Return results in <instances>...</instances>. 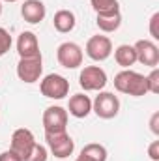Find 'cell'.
I'll return each instance as SVG.
<instances>
[{
  "label": "cell",
  "instance_id": "obj_1",
  "mask_svg": "<svg viewBox=\"0 0 159 161\" xmlns=\"http://www.w3.org/2000/svg\"><path fill=\"white\" fill-rule=\"evenodd\" d=\"M114 88L120 94H127L133 97H140L144 94H148V84L146 77L140 75L139 71L133 69H123L114 75Z\"/></svg>",
  "mask_w": 159,
  "mask_h": 161
},
{
  "label": "cell",
  "instance_id": "obj_2",
  "mask_svg": "<svg viewBox=\"0 0 159 161\" xmlns=\"http://www.w3.org/2000/svg\"><path fill=\"white\" fill-rule=\"evenodd\" d=\"M45 141H47V146H49L51 154L56 159H66L75 150V141L71 139V135L68 131H62V133H45Z\"/></svg>",
  "mask_w": 159,
  "mask_h": 161
},
{
  "label": "cell",
  "instance_id": "obj_3",
  "mask_svg": "<svg viewBox=\"0 0 159 161\" xmlns=\"http://www.w3.org/2000/svg\"><path fill=\"white\" fill-rule=\"evenodd\" d=\"M41 94L49 99H64L69 94V80L58 73H49L40 82Z\"/></svg>",
  "mask_w": 159,
  "mask_h": 161
},
{
  "label": "cell",
  "instance_id": "obj_4",
  "mask_svg": "<svg viewBox=\"0 0 159 161\" xmlns=\"http://www.w3.org/2000/svg\"><path fill=\"white\" fill-rule=\"evenodd\" d=\"M92 111L99 118L111 120L120 113V99L112 92H99L96 96V99L92 101Z\"/></svg>",
  "mask_w": 159,
  "mask_h": 161
},
{
  "label": "cell",
  "instance_id": "obj_5",
  "mask_svg": "<svg viewBox=\"0 0 159 161\" xmlns=\"http://www.w3.org/2000/svg\"><path fill=\"white\" fill-rule=\"evenodd\" d=\"M68 127V111L60 105H51L43 111L45 133H62Z\"/></svg>",
  "mask_w": 159,
  "mask_h": 161
},
{
  "label": "cell",
  "instance_id": "obj_6",
  "mask_svg": "<svg viewBox=\"0 0 159 161\" xmlns=\"http://www.w3.org/2000/svg\"><path fill=\"white\" fill-rule=\"evenodd\" d=\"M58 64L66 69H77L82 64V49L73 41H64L56 49Z\"/></svg>",
  "mask_w": 159,
  "mask_h": 161
},
{
  "label": "cell",
  "instance_id": "obj_7",
  "mask_svg": "<svg viewBox=\"0 0 159 161\" xmlns=\"http://www.w3.org/2000/svg\"><path fill=\"white\" fill-rule=\"evenodd\" d=\"M79 84L84 92L103 90L107 84V73L99 66H86L79 75Z\"/></svg>",
  "mask_w": 159,
  "mask_h": 161
},
{
  "label": "cell",
  "instance_id": "obj_8",
  "mask_svg": "<svg viewBox=\"0 0 159 161\" xmlns=\"http://www.w3.org/2000/svg\"><path fill=\"white\" fill-rule=\"evenodd\" d=\"M41 73H43V60H41V56L21 58L19 64H17V77L23 82H26V84L38 82Z\"/></svg>",
  "mask_w": 159,
  "mask_h": 161
},
{
  "label": "cell",
  "instance_id": "obj_9",
  "mask_svg": "<svg viewBox=\"0 0 159 161\" xmlns=\"http://www.w3.org/2000/svg\"><path fill=\"white\" fill-rule=\"evenodd\" d=\"M34 144H36L34 133H32L30 129H26V127H19V129H15L13 135H11V148H9V150H13L21 159L25 161L28 158V154L32 152Z\"/></svg>",
  "mask_w": 159,
  "mask_h": 161
},
{
  "label": "cell",
  "instance_id": "obj_10",
  "mask_svg": "<svg viewBox=\"0 0 159 161\" xmlns=\"http://www.w3.org/2000/svg\"><path fill=\"white\" fill-rule=\"evenodd\" d=\"M112 53V43L107 36H92L86 41V54L88 58H92L94 62H103L111 56Z\"/></svg>",
  "mask_w": 159,
  "mask_h": 161
},
{
  "label": "cell",
  "instance_id": "obj_11",
  "mask_svg": "<svg viewBox=\"0 0 159 161\" xmlns=\"http://www.w3.org/2000/svg\"><path fill=\"white\" fill-rule=\"evenodd\" d=\"M135 53H137V62H140L142 66L148 68H157L159 64V47L150 40H139L135 45Z\"/></svg>",
  "mask_w": 159,
  "mask_h": 161
},
{
  "label": "cell",
  "instance_id": "obj_12",
  "mask_svg": "<svg viewBox=\"0 0 159 161\" xmlns=\"http://www.w3.org/2000/svg\"><path fill=\"white\" fill-rule=\"evenodd\" d=\"M17 53L21 58H34V56H41L40 53V41L38 36L30 30L21 32L17 38Z\"/></svg>",
  "mask_w": 159,
  "mask_h": 161
},
{
  "label": "cell",
  "instance_id": "obj_13",
  "mask_svg": "<svg viewBox=\"0 0 159 161\" xmlns=\"http://www.w3.org/2000/svg\"><path fill=\"white\" fill-rule=\"evenodd\" d=\"M21 15H23V19L26 23L40 25L41 21L45 19V15H47L45 4L41 0H25L23 6H21Z\"/></svg>",
  "mask_w": 159,
  "mask_h": 161
},
{
  "label": "cell",
  "instance_id": "obj_14",
  "mask_svg": "<svg viewBox=\"0 0 159 161\" xmlns=\"http://www.w3.org/2000/svg\"><path fill=\"white\" fill-rule=\"evenodd\" d=\"M68 111L75 118H86L92 113V99L86 94H75V96L69 97Z\"/></svg>",
  "mask_w": 159,
  "mask_h": 161
},
{
  "label": "cell",
  "instance_id": "obj_15",
  "mask_svg": "<svg viewBox=\"0 0 159 161\" xmlns=\"http://www.w3.org/2000/svg\"><path fill=\"white\" fill-rule=\"evenodd\" d=\"M52 25L54 28L60 32V34H68L75 28L77 25V19H75V13L69 11V9H60L54 13V19H52Z\"/></svg>",
  "mask_w": 159,
  "mask_h": 161
},
{
  "label": "cell",
  "instance_id": "obj_16",
  "mask_svg": "<svg viewBox=\"0 0 159 161\" xmlns=\"http://www.w3.org/2000/svg\"><path fill=\"white\" fill-rule=\"evenodd\" d=\"M114 60H116V64L122 66L123 69H129V68L137 62L135 47H133V45H127V43L118 45V47H116V51H114Z\"/></svg>",
  "mask_w": 159,
  "mask_h": 161
},
{
  "label": "cell",
  "instance_id": "obj_17",
  "mask_svg": "<svg viewBox=\"0 0 159 161\" xmlns=\"http://www.w3.org/2000/svg\"><path fill=\"white\" fill-rule=\"evenodd\" d=\"M96 25L101 32H107V34L116 32L122 25V13L118 11V13H109V15H97Z\"/></svg>",
  "mask_w": 159,
  "mask_h": 161
},
{
  "label": "cell",
  "instance_id": "obj_18",
  "mask_svg": "<svg viewBox=\"0 0 159 161\" xmlns=\"http://www.w3.org/2000/svg\"><path fill=\"white\" fill-rule=\"evenodd\" d=\"M84 161H107V148L97 142H90L80 150V156Z\"/></svg>",
  "mask_w": 159,
  "mask_h": 161
},
{
  "label": "cell",
  "instance_id": "obj_19",
  "mask_svg": "<svg viewBox=\"0 0 159 161\" xmlns=\"http://www.w3.org/2000/svg\"><path fill=\"white\" fill-rule=\"evenodd\" d=\"M90 4L97 15H109V13H118L120 11L118 0H90Z\"/></svg>",
  "mask_w": 159,
  "mask_h": 161
},
{
  "label": "cell",
  "instance_id": "obj_20",
  "mask_svg": "<svg viewBox=\"0 0 159 161\" xmlns=\"http://www.w3.org/2000/svg\"><path fill=\"white\" fill-rule=\"evenodd\" d=\"M47 158H49L47 148L36 142V144H34V148H32V152L28 154V158H26L25 161H47Z\"/></svg>",
  "mask_w": 159,
  "mask_h": 161
},
{
  "label": "cell",
  "instance_id": "obj_21",
  "mask_svg": "<svg viewBox=\"0 0 159 161\" xmlns=\"http://www.w3.org/2000/svg\"><path fill=\"white\" fill-rule=\"evenodd\" d=\"M146 84H148V92L159 94V69L157 68H152V73L146 77Z\"/></svg>",
  "mask_w": 159,
  "mask_h": 161
},
{
  "label": "cell",
  "instance_id": "obj_22",
  "mask_svg": "<svg viewBox=\"0 0 159 161\" xmlns=\"http://www.w3.org/2000/svg\"><path fill=\"white\" fill-rule=\"evenodd\" d=\"M9 49H11V36L6 28L0 26V56H4Z\"/></svg>",
  "mask_w": 159,
  "mask_h": 161
},
{
  "label": "cell",
  "instance_id": "obj_23",
  "mask_svg": "<svg viewBox=\"0 0 159 161\" xmlns=\"http://www.w3.org/2000/svg\"><path fill=\"white\" fill-rule=\"evenodd\" d=\"M157 23H159V13H154L150 19V36L154 40H159V30H157Z\"/></svg>",
  "mask_w": 159,
  "mask_h": 161
},
{
  "label": "cell",
  "instance_id": "obj_24",
  "mask_svg": "<svg viewBox=\"0 0 159 161\" xmlns=\"http://www.w3.org/2000/svg\"><path fill=\"white\" fill-rule=\"evenodd\" d=\"M0 161H23L13 150H4L0 154Z\"/></svg>",
  "mask_w": 159,
  "mask_h": 161
},
{
  "label": "cell",
  "instance_id": "obj_25",
  "mask_svg": "<svg viewBox=\"0 0 159 161\" xmlns=\"http://www.w3.org/2000/svg\"><path fill=\"white\" fill-rule=\"evenodd\" d=\"M148 156L152 158V161H159V141H154L148 148Z\"/></svg>",
  "mask_w": 159,
  "mask_h": 161
},
{
  "label": "cell",
  "instance_id": "obj_26",
  "mask_svg": "<svg viewBox=\"0 0 159 161\" xmlns=\"http://www.w3.org/2000/svg\"><path fill=\"white\" fill-rule=\"evenodd\" d=\"M157 122H159V113H154V116H152V122H150V125H152V131H154L156 135H159V125H157Z\"/></svg>",
  "mask_w": 159,
  "mask_h": 161
},
{
  "label": "cell",
  "instance_id": "obj_27",
  "mask_svg": "<svg viewBox=\"0 0 159 161\" xmlns=\"http://www.w3.org/2000/svg\"><path fill=\"white\" fill-rule=\"evenodd\" d=\"M4 2H19V0H4Z\"/></svg>",
  "mask_w": 159,
  "mask_h": 161
},
{
  "label": "cell",
  "instance_id": "obj_28",
  "mask_svg": "<svg viewBox=\"0 0 159 161\" xmlns=\"http://www.w3.org/2000/svg\"><path fill=\"white\" fill-rule=\"evenodd\" d=\"M0 15H2V2H0Z\"/></svg>",
  "mask_w": 159,
  "mask_h": 161
},
{
  "label": "cell",
  "instance_id": "obj_29",
  "mask_svg": "<svg viewBox=\"0 0 159 161\" xmlns=\"http://www.w3.org/2000/svg\"><path fill=\"white\" fill-rule=\"evenodd\" d=\"M75 161H84V159H82V158H77V159H75Z\"/></svg>",
  "mask_w": 159,
  "mask_h": 161
}]
</instances>
